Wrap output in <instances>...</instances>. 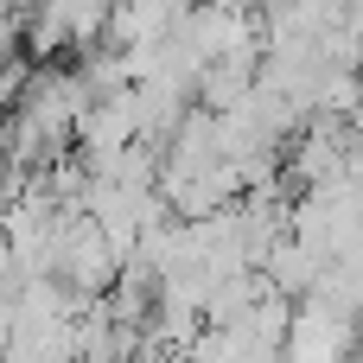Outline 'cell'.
Segmentation results:
<instances>
[{"label": "cell", "mask_w": 363, "mask_h": 363, "mask_svg": "<svg viewBox=\"0 0 363 363\" xmlns=\"http://www.w3.org/2000/svg\"><path fill=\"white\" fill-rule=\"evenodd\" d=\"M198 0H115V19H108V45L121 51H160L179 38L185 13Z\"/></svg>", "instance_id": "cell-1"}]
</instances>
